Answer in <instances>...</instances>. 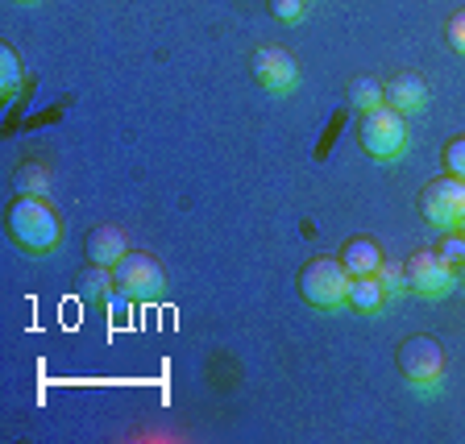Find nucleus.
Segmentation results:
<instances>
[{
    "label": "nucleus",
    "mask_w": 465,
    "mask_h": 444,
    "mask_svg": "<svg viewBox=\"0 0 465 444\" xmlns=\"http://www.w3.org/2000/svg\"><path fill=\"white\" fill-rule=\"evenodd\" d=\"M445 166H449V174L465 179V137H453V142L445 145Z\"/></svg>",
    "instance_id": "nucleus-20"
},
{
    "label": "nucleus",
    "mask_w": 465,
    "mask_h": 444,
    "mask_svg": "<svg viewBox=\"0 0 465 444\" xmlns=\"http://www.w3.org/2000/svg\"><path fill=\"white\" fill-rule=\"evenodd\" d=\"M13 187H17V195H42V200H46V192H50V166L46 163H21Z\"/></svg>",
    "instance_id": "nucleus-14"
},
{
    "label": "nucleus",
    "mask_w": 465,
    "mask_h": 444,
    "mask_svg": "<svg viewBox=\"0 0 465 444\" xmlns=\"http://www.w3.org/2000/svg\"><path fill=\"white\" fill-rule=\"evenodd\" d=\"M271 13L279 21H287V25H295V21H303V13H308V0H271Z\"/></svg>",
    "instance_id": "nucleus-19"
},
{
    "label": "nucleus",
    "mask_w": 465,
    "mask_h": 444,
    "mask_svg": "<svg viewBox=\"0 0 465 444\" xmlns=\"http://www.w3.org/2000/svg\"><path fill=\"white\" fill-rule=\"evenodd\" d=\"M358 137H361V150H366L370 158H378V163H395V158L407 154V145H411L407 116L395 113L391 104L374 108V113H361Z\"/></svg>",
    "instance_id": "nucleus-3"
},
{
    "label": "nucleus",
    "mask_w": 465,
    "mask_h": 444,
    "mask_svg": "<svg viewBox=\"0 0 465 444\" xmlns=\"http://www.w3.org/2000/svg\"><path fill=\"white\" fill-rule=\"evenodd\" d=\"M436 253H440L453 271H465V232H457V229L445 232V237L436 242Z\"/></svg>",
    "instance_id": "nucleus-18"
},
{
    "label": "nucleus",
    "mask_w": 465,
    "mask_h": 444,
    "mask_svg": "<svg viewBox=\"0 0 465 444\" xmlns=\"http://www.w3.org/2000/svg\"><path fill=\"white\" fill-rule=\"evenodd\" d=\"M457 287V271L436 250H420L407 258V291L420 300H445Z\"/></svg>",
    "instance_id": "nucleus-7"
},
{
    "label": "nucleus",
    "mask_w": 465,
    "mask_h": 444,
    "mask_svg": "<svg viewBox=\"0 0 465 444\" xmlns=\"http://www.w3.org/2000/svg\"><path fill=\"white\" fill-rule=\"evenodd\" d=\"M445 34H449V46H453L457 54L465 58V9L449 17V29H445Z\"/></svg>",
    "instance_id": "nucleus-21"
},
{
    "label": "nucleus",
    "mask_w": 465,
    "mask_h": 444,
    "mask_svg": "<svg viewBox=\"0 0 465 444\" xmlns=\"http://www.w3.org/2000/svg\"><path fill=\"white\" fill-rule=\"evenodd\" d=\"M21 92V58L13 46H0V96L13 100Z\"/></svg>",
    "instance_id": "nucleus-15"
},
{
    "label": "nucleus",
    "mask_w": 465,
    "mask_h": 444,
    "mask_svg": "<svg viewBox=\"0 0 465 444\" xmlns=\"http://www.w3.org/2000/svg\"><path fill=\"white\" fill-rule=\"evenodd\" d=\"M87 261L92 266H116V261L129 253V242H125V232L113 229V224H100V229L87 232Z\"/></svg>",
    "instance_id": "nucleus-10"
},
{
    "label": "nucleus",
    "mask_w": 465,
    "mask_h": 444,
    "mask_svg": "<svg viewBox=\"0 0 465 444\" xmlns=\"http://www.w3.org/2000/svg\"><path fill=\"white\" fill-rule=\"evenodd\" d=\"M250 67H253V79H258L271 96H287L291 87L300 84V63L287 54L282 46H262L253 50L250 58Z\"/></svg>",
    "instance_id": "nucleus-8"
},
{
    "label": "nucleus",
    "mask_w": 465,
    "mask_h": 444,
    "mask_svg": "<svg viewBox=\"0 0 465 444\" xmlns=\"http://www.w3.org/2000/svg\"><path fill=\"white\" fill-rule=\"evenodd\" d=\"M420 216L432 224L436 232H453L465 216V179L457 174H440L420 192Z\"/></svg>",
    "instance_id": "nucleus-6"
},
{
    "label": "nucleus",
    "mask_w": 465,
    "mask_h": 444,
    "mask_svg": "<svg viewBox=\"0 0 465 444\" xmlns=\"http://www.w3.org/2000/svg\"><path fill=\"white\" fill-rule=\"evenodd\" d=\"M349 104L358 108V113H374V108L387 104V87L378 84V79H370V75H358L353 84H349Z\"/></svg>",
    "instance_id": "nucleus-13"
},
{
    "label": "nucleus",
    "mask_w": 465,
    "mask_h": 444,
    "mask_svg": "<svg viewBox=\"0 0 465 444\" xmlns=\"http://www.w3.org/2000/svg\"><path fill=\"white\" fill-rule=\"evenodd\" d=\"M341 261H345V271L353 274V279H361V274H378V266H382V250H378V242H370V237H353V242H345V250H341Z\"/></svg>",
    "instance_id": "nucleus-11"
},
{
    "label": "nucleus",
    "mask_w": 465,
    "mask_h": 444,
    "mask_svg": "<svg viewBox=\"0 0 465 444\" xmlns=\"http://www.w3.org/2000/svg\"><path fill=\"white\" fill-rule=\"evenodd\" d=\"M9 237L25 253H50L63 242V221L42 195H17L9 208Z\"/></svg>",
    "instance_id": "nucleus-1"
},
{
    "label": "nucleus",
    "mask_w": 465,
    "mask_h": 444,
    "mask_svg": "<svg viewBox=\"0 0 465 444\" xmlns=\"http://www.w3.org/2000/svg\"><path fill=\"white\" fill-rule=\"evenodd\" d=\"M113 282H116V295H121V300H134V303H150V300H163L166 295V274H163V266H158V258H150V253L129 250L125 258L113 266Z\"/></svg>",
    "instance_id": "nucleus-5"
},
{
    "label": "nucleus",
    "mask_w": 465,
    "mask_h": 444,
    "mask_svg": "<svg viewBox=\"0 0 465 444\" xmlns=\"http://www.w3.org/2000/svg\"><path fill=\"white\" fill-rule=\"evenodd\" d=\"M387 303H391V295L382 291L378 274H361V279L349 282V308L361 311V316H378Z\"/></svg>",
    "instance_id": "nucleus-12"
},
{
    "label": "nucleus",
    "mask_w": 465,
    "mask_h": 444,
    "mask_svg": "<svg viewBox=\"0 0 465 444\" xmlns=\"http://www.w3.org/2000/svg\"><path fill=\"white\" fill-rule=\"evenodd\" d=\"M108 291H116L113 282V266H87L84 271V300L100 303L108 295Z\"/></svg>",
    "instance_id": "nucleus-16"
},
{
    "label": "nucleus",
    "mask_w": 465,
    "mask_h": 444,
    "mask_svg": "<svg viewBox=\"0 0 465 444\" xmlns=\"http://www.w3.org/2000/svg\"><path fill=\"white\" fill-rule=\"evenodd\" d=\"M457 232H465V216H461V224H457Z\"/></svg>",
    "instance_id": "nucleus-22"
},
{
    "label": "nucleus",
    "mask_w": 465,
    "mask_h": 444,
    "mask_svg": "<svg viewBox=\"0 0 465 444\" xmlns=\"http://www.w3.org/2000/svg\"><path fill=\"white\" fill-rule=\"evenodd\" d=\"M461 279H465V271H461Z\"/></svg>",
    "instance_id": "nucleus-24"
},
{
    "label": "nucleus",
    "mask_w": 465,
    "mask_h": 444,
    "mask_svg": "<svg viewBox=\"0 0 465 444\" xmlns=\"http://www.w3.org/2000/svg\"><path fill=\"white\" fill-rule=\"evenodd\" d=\"M399 374L411 390L432 395L445 382V349L436 345L432 337H411L399 345Z\"/></svg>",
    "instance_id": "nucleus-4"
},
{
    "label": "nucleus",
    "mask_w": 465,
    "mask_h": 444,
    "mask_svg": "<svg viewBox=\"0 0 465 444\" xmlns=\"http://www.w3.org/2000/svg\"><path fill=\"white\" fill-rule=\"evenodd\" d=\"M382 87H387V104L395 108V113H403V116L424 113V104H428V84H424L420 75H411V71H399V75H391Z\"/></svg>",
    "instance_id": "nucleus-9"
},
{
    "label": "nucleus",
    "mask_w": 465,
    "mask_h": 444,
    "mask_svg": "<svg viewBox=\"0 0 465 444\" xmlns=\"http://www.w3.org/2000/svg\"><path fill=\"white\" fill-rule=\"evenodd\" d=\"M349 282L353 274L345 271V261L320 253L300 271V295L320 311H341L349 308Z\"/></svg>",
    "instance_id": "nucleus-2"
},
{
    "label": "nucleus",
    "mask_w": 465,
    "mask_h": 444,
    "mask_svg": "<svg viewBox=\"0 0 465 444\" xmlns=\"http://www.w3.org/2000/svg\"><path fill=\"white\" fill-rule=\"evenodd\" d=\"M378 282H382V291H387L391 300H403L407 266H403V261H382V266H378Z\"/></svg>",
    "instance_id": "nucleus-17"
},
{
    "label": "nucleus",
    "mask_w": 465,
    "mask_h": 444,
    "mask_svg": "<svg viewBox=\"0 0 465 444\" xmlns=\"http://www.w3.org/2000/svg\"><path fill=\"white\" fill-rule=\"evenodd\" d=\"M17 5H38V0H17Z\"/></svg>",
    "instance_id": "nucleus-23"
}]
</instances>
